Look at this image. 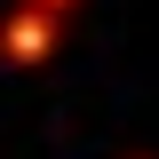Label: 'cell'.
Returning <instances> with one entry per match:
<instances>
[{
  "mask_svg": "<svg viewBox=\"0 0 159 159\" xmlns=\"http://www.w3.org/2000/svg\"><path fill=\"white\" fill-rule=\"evenodd\" d=\"M48 8H56V0H48Z\"/></svg>",
  "mask_w": 159,
  "mask_h": 159,
  "instance_id": "6da1fadb",
  "label": "cell"
}]
</instances>
